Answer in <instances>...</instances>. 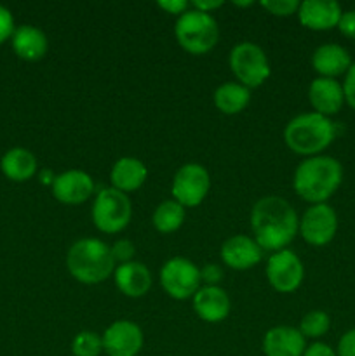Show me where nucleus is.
Returning <instances> with one entry per match:
<instances>
[{"mask_svg": "<svg viewBox=\"0 0 355 356\" xmlns=\"http://www.w3.org/2000/svg\"><path fill=\"white\" fill-rule=\"evenodd\" d=\"M251 228L261 249L278 252L294 240L299 219L287 200L268 195L254 204L251 211Z\"/></svg>", "mask_w": 355, "mask_h": 356, "instance_id": "f257e3e1", "label": "nucleus"}, {"mask_svg": "<svg viewBox=\"0 0 355 356\" xmlns=\"http://www.w3.org/2000/svg\"><path fill=\"white\" fill-rule=\"evenodd\" d=\"M343 181V167L333 156L317 155L303 160L294 170L296 195L308 204H326Z\"/></svg>", "mask_w": 355, "mask_h": 356, "instance_id": "f03ea898", "label": "nucleus"}, {"mask_svg": "<svg viewBox=\"0 0 355 356\" xmlns=\"http://www.w3.org/2000/svg\"><path fill=\"white\" fill-rule=\"evenodd\" d=\"M338 127L329 117L301 113L289 120L284 129V143L291 152L301 156H317L336 139Z\"/></svg>", "mask_w": 355, "mask_h": 356, "instance_id": "7ed1b4c3", "label": "nucleus"}, {"mask_svg": "<svg viewBox=\"0 0 355 356\" xmlns=\"http://www.w3.org/2000/svg\"><path fill=\"white\" fill-rule=\"evenodd\" d=\"M66 268L77 282L96 285L115 271L111 249L97 238H80L66 254Z\"/></svg>", "mask_w": 355, "mask_h": 356, "instance_id": "20e7f679", "label": "nucleus"}, {"mask_svg": "<svg viewBox=\"0 0 355 356\" xmlns=\"http://www.w3.org/2000/svg\"><path fill=\"white\" fill-rule=\"evenodd\" d=\"M174 35L181 49L195 56L212 51L219 40L218 21L207 13L190 9L178 17L174 24Z\"/></svg>", "mask_w": 355, "mask_h": 356, "instance_id": "39448f33", "label": "nucleus"}, {"mask_svg": "<svg viewBox=\"0 0 355 356\" xmlns=\"http://www.w3.org/2000/svg\"><path fill=\"white\" fill-rule=\"evenodd\" d=\"M228 65L240 86L256 89L263 86L271 75L270 63L260 45L253 42H240L230 51Z\"/></svg>", "mask_w": 355, "mask_h": 356, "instance_id": "423d86ee", "label": "nucleus"}, {"mask_svg": "<svg viewBox=\"0 0 355 356\" xmlns=\"http://www.w3.org/2000/svg\"><path fill=\"white\" fill-rule=\"evenodd\" d=\"M90 216H93L94 226L101 233H108V235L120 233L122 229L127 228L131 221V200L127 195L115 188H103L97 191L94 198Z\"/></svg>", "mask_w": 355, "mask_h": 356, "instance_id": "0eeeda50", "label": "nucleus"}, {"mask_svg": "<svg viewBox=\"0 0 355 356\" xmlns=\"http://www.w3.org/2000/svg\"><path fill=\"white\" fill-rule=\"evenodd\" d=\"M200 270L187 257H173L160 268V285L167 296L184 301L200 289Z\"/></svg>", "mask_w": 355, "mask_h": 356, "instance_id": "6e6552de", "label": "nucleus"}, {"mask_svg": "<svg viewBox=\"0 0 355 356\" xmlns=\"http://www.w3.org/2000/svg\"><path fill=\"white\" fill-rule=\"evenodd\" d=\"M211 188V177L207 169L200 163H184L176 170L173 177L171 193L183 207H197L205 200Z\"/></svg>", "mask_w": 355, "mask_h": 356, "instance_id": "1a4fd4ad", "label": "nucleus"}, {"mask_svg": "<svg viewBox=\"0 0 355 356\" xmlns=\"http://www.w3.org/2000/svg\"><path fill=\"white\" fill-rule=\"evenodd\" d=\"M267 278L271 289L281 294H291L298 291L305 278V268L301 259L292 250H278L270 256L267 263Z\"/></svg>", "mask_w": 355, "mask_h": 356, "instance_id": "9d476101", "label": "nucleus"}, {"mask_svg": "<svg viewBox=\"0 0 355 356\" xmlns=\"http://www.w3.org/2000/svg\"><path fill=\"white\" fill-rule=\"evenodd\" d=\"M299 233L308 245L324 247L338 232V216L327 204L310 205L299 219Z\"/></svg>", "mask_w": 355, "mask_h": 356, "instance_id": "9b49d317", "label": "nucleus"}, {"mask_svg": "<svg viewBox=\"0 0 355 356\" xmlns=\"http://www.w3.org/2000/svg\"><path fill=\"white\" fill-rule=\"evenodd\" d=\"M108 356H136L143 348V330L129 320H117L101 336Z\"/></svg>", "mask_w": 355, "mask_h": 356, "instance_id": "f8f14e48", "label": "nucleus"}, {"mask_svg": "<svg viewBox=\"0 0 355 356\" xmlns=\"http://www.w3.org/2000/svg\"><path fill=\"white\" fill-rule=\"evenodd\" d=\"M51 186L56 200L65 205L84 204L94 193L93 177L79 169L66 170V172L56 176Z\"/></svg>", "mask_w": 355, "mask_h": 356, "instance_id": "ddd939ff", "label": "nucleus"}, {"mask_svg": "<svg viewBox=\"0 0 355 356\" xmlns=\"http://www.w3.org/2000/svg\"><path fill=\"white\" fill-rule=\"evenodd\" d=\"M219 254H221V261L228 268L246 271L260 263L263 257V249L258 245L256 240L246 235H235L223 242Z\"/></svg>", "mask_w": 355, "mask_h": 356, "instance_id": "4468645a", "label": "nucleus"}, {"mask_svg": "<svg viewBox=\"0 0 355 356\" xmlns=\"http://www.w3.org/2000/svg\"><path fill=\"white\" fill-rule=\"evenodd\" d=\"M296 14L299 23L308 30L326 31L338 26L343 10L336 0H305Z\"/></svg>", "mask_w": 355, "mask_h": 356, "instance_id": "2eb2a0df", "label": "nucleus"}, {"mask_svg": "<svg viewBox=\"0 0 355 356\" xmlns=\"http://www.w3.org/2000/svg\"><path fill=\"white\" fill-rule=\"evenodd\" d=\"M194 301V312L200 320L207 323H219L230 315L232 302L228 294L221 287H200L197 294L191 298Z\"/></svg>", "mask_w": 355, "mask_h": 356, "instance_id": "dca6fc26", "label": "nucleus"}, {"mask_svg": "<svg viewBox=\"0 0 355 356\" xmlns=\"http://www.w3.org/2000/svg\"><path fill=\"white\" fill-rule=\"evenodd\" d=\"M308 99L315 113L331 117L336 115L343 108L345 92L343 86L336 79H319L312 80L308 89Z\"/></svg>", "mask_w": 355, "mask_h": 356, "instance_id": "f3484780", "label": "nucleus"}, {"mask_svg": "<svg viewBox=\"0 0 355 356\" xmlns=\"http://www.w3.org/2000/svg\"><path fill=\"white\" fill-rule=\"evenodd\" d=\"M306 339L294 327H271L263 337V353L267 356H303Z\"/></svg>", "mask_w": 355, "mask_h": 356, "instance_id": "a211bd4d", "label": "nucleus"}, {"mask_svg": "<svg viewBox=\"0 0 355 356\" xmlns=\"http://www.w3.org/2000/svg\"><path fill=\"white\" fill-rule=\"evenodd\" d=\"M113 280L118 291L132 299L146 296L152 287V273L145 264L138 261L118 264L113 271Z\"/></svg>", "mask_w": 355, "mask_h": 356, "instance_id": "6ab92c4d", "label": "nucleus"}, {"mask_svg": "<svg viewBox=\"0 0 355 356\" xmlns=\"http://www.w3.org/2000/svg\"><path fill=\"white\" fill-rule=\"evenodd\" d=\"M312 66L324 79H334L348 72L352 66V56L343 45L324 44L313 51Z\"/></svg>", "mask_w": 355, "mask_h": 356, "instance_id": "aec40b11", "label": "nucleus"}, {"mask_svg": "<svg viewBox=\"0 0 355 356\" xmlns=\"http://www.w3.org/2000/svg\"><path fill=\"white\" fill-rule=\"evenodd\" d=\"M146 177H148V169L141 160L134 159V156H122L113 163L110 170L111 188L122 191V193L139 190L145 184Z\"/></svg>", "mask_w": 355, "mask_h": 356, "instance_id": "412c9836", "label": "nucleus"}, {"mask_svg": "<svg viewBox=\"0 0 355 356\" xmlns=\"http://www.w3.org/2000/svg\"><path fill=\"white\" fill-rule=\"evenodd\" d=\"M13 49L24 61H38L47 54L49 42L40 28L23 24V26H17L14 30Z\"/></svg>", "mask_w": 355, "mask_h": 356, "instance_id": "4be33fe9", "label": "nucleus"}, {"mask_svg": "<svg viewBox=\"0 0 355 356\" xmlns=\"http://www.w3.org/2000/svg\"><path fill=\"white\" fill-rule=\"evenodd\" d=\"M2 172L9 177L10 181L23 183L37 172V159L33 153L26 148H13L2 156Z\"/></svg>", "mask_w": 355, "mask_h": 356, "instance_id": "5701e85b", "label": "nucleus"}, {"mask_svg": "<svg viewBox=\"0 0 355 356\" xmlns=\"http://www.w3.org/2000/svg\"><path fill=\"white\" fill-rule=\"evenodd\" d=\"M214 106L225 115H237L247 108L251 101V90L237 82H225L214 90Z\"/></svg>", "mask_w": 355, "mask_h": 356, "instance_id": "b1692460", "label": "nucleus"}, {"mask_svg": "<svg viewBox=\"0 0 355 356\" xmlns=\"http://www.w3.org/2000/svg\"><path fill=\"white\" fill-rule=\"evenodd\" d=\"M152 222L159 233H174L183 226L184 222V207L176 200H166L157 205L153 211Z\"/></svg>", "mask_w": 355, "mask_h": 356, "instance_id": "393cba45", "label": "nucleus"}, {"mask_svg": "<svg viewBox=\"0 0 355 356\" xmlns=\"http://www.w3.org/2000/svg\"><path fill=\"white\" fill-rule=\"evenodd\" d=\"M331 327V318L326 312L320 309H313L308 312L299 322L298 330L303 334V337H310V339H319V337L326 336L327 330Z\"/></svg>", "mask_w": 355, "mask_h": 356, "instance_id": "a878e982", "label": "nucleus"}, {"mask_svg": "<svg viewBox=\"0 0 355 356\" xmlns=\"http://www.w3.org/2000/svg\"><path fill=\"white\" fill-rule=\"evenodd\" d=\"M73 356H100L103 353V341L96 332L82 330L72 341Z\"/></svg>", "mask_w": 355, "mask_h": 356, "instance_id": "bb28decb", "label": "nucleus"}, {"mask_svg": "<svg viewBox=\"0 0 355 356\" xmlns=\"http://www.w3.org/2000/svg\"><path fill=\"white\" fill-rule=\"evenodd\" d=\"M299 3L301 2H298V0H267V2H261V7L274 16L285 17L298 13Z\"/></svg>", "mask_w": 355, "mask_h": 356, "instance_id": "cd10ccee", "label": "nucleus"}, {"mask_svg": "<svg viewBox=\"0 0 355 356\" xmlns=\"http://www.w3.org/2000/svg\"><path fill=\"white\" fill-rule=\"evenodd\" d=\"M111 249V257H113L115 264H125V263H131L132 257H134L136 252V247L131 240H117L113 245L110 247Z\"/></svg>", "mask_w": 355, "mask_h": 356, "instance_id": "c85d7f7f", "label": "nucleus"}, {"mask_svg": "<svg viewBox=\"0 0 355 356\" xmlns=\"http://www.w3.org/2000/svg\"><path fill=\"white\" fill-rule=\"evenodd\" d=\"M14 30L16 28H14L13 14L7 7L0 6V44H3L9 37H13Z\"/></svg>", "mask_w": 355, "mask_h": 356, "instance_id": "c756f323", "label": "nucleus"}, {"mask_svg": "<svg viewBox=\"0 0 355 356\" xmlns=\"http://www.w3.org/2000/svg\"><path fill=\"white\" fill-rule=\"evenodd\" d=\"M200 280L205 282L209 287H218L219 282L223 280V270L214 263L205 264L200 270Z\"/></svg>", "mask_w": 355, "mask_h": 356, "instance_id": "7c9ffc66", "label": "nucleus"}, {"mask_svg": "<svg viewBox=\"0 0 355 356\" xmlns=\"http://www.w3.org/2000/svg\"><path fill=\"white\" fill-rule=\"evenodd\" d=\"M338 356H355V329L347 330L338 341Z\"/></svg>", "mask_w": 355, "mask_h": 356, "instance_id": "2f4dec72", "label": "nucleus"}, {"mask_svg": "<svg viewBox=\"0 0 355 356\" xmlns=\"http://www.w3.org/2000/svg\"><path fill=\"white\" fill-rule=\"evenodd\" d=\"M343 92H345V101H347V103L355 110V63H352L348 72L345 73Z\"/></svg>", "mask_w": 355, "mask_h": 356, "instance_id": "473e14b6", "label": "nucleus"}, {"mask_svg": "<svg viewBox=\"0 0 355 356\" xmlns=\"http://www.w3.org/2000/svg\"><path fill=\"white\" fill-rule=\"evenodd\" d=\"M338 30L341 31V35L355 40V10H347V13L341 14Z\"/></svg>", "mask_w": 355, "mask_h": 356, "instance_id": "72a5a7b5", "label": "nucleus"}, {"mask_svg": "<svg viewBox=\"0 0 355 356\" xmlns=\"http://www.w3.org/2000/svg\"><path fill=\"white\" fill-rule=\"evenodd\" d=\"M157 6L162 10H166V13L176 14L178 17L190 9V2H187V0H159Z\"/></svg>", "mask_w": 355, "mask_h": 356, "instance_id": "f704fd0d", "label": "nucleus"}, {"mask_svg": "<svg viewBox=\"0 0 355 356\" xmlns=\"http://www.w3.org/2000/svg\"><path fill=\"white\" fill-rule=\"evenodd\" d=\"M303 356H338L336 351L326 343H313L310 346H306Z\"/></svg>", "mask_w": 355, "mask_h": 356, "instance_id": "c9c22d12", "label": "nucleus"}, {"mask_svg": "<svg viewBox=\"0 0 355 356\" xmlns=\"http://www.w3.org/2000/svg\"><path fill=\"white\" fill-rule=\"evenodd\" d=\"M190 6H191V9H197V10H200V13L211 14V10L219 9V7L223 6V2L221 0H214V2H211V0H205V2L197 0V2H191Z\"/></svg>", "mask_w": 355, "mask_h": 356, "instance_id": "e433bc0d", "label": "nucleus"}, {"mask_svg": "<svg viewBox=\"0 0 355 356\" xmlns=\"http://www.w3.org/2000/svg\"><path fill=\"white\" fill-rule=\"evenodd\" d=\"M235 3V6H240V7H249V6H253V2H233Z\"/></svg>", "mask_w": 355, "mask_h": 356, "instance_id": "4c0bfd02", "label": "nucleus"}]
</instances>
